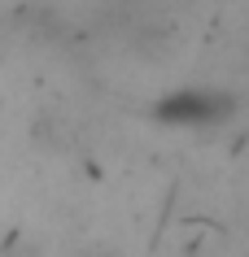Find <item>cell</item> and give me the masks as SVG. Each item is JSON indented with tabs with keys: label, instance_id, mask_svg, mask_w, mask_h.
I'll use <instances>...</instances> for the list:
<instances>
[{
	"label": "cell",
	"instance_id": "6da1fadb",
	"mask_svg": "<svg viewBox=\"0 0 249 257\" xmlns=\"http://www.w3.org/2000/svg\"><path fill=\"white\" fill-rule=\"evenodd\" d=\"M240 113V100L227 87H210V83H188L175 92L157 96L149 105V118L166 131H219Z\"/></svg>",
	"mask_w": 249,
	"mask_h": 257
},
{
	"label": "cell",
	"instance_id": "7a4b0ae2",
	"mask_svg": "<svg viewBox=\"0 0 249 257\" xmlns=\"http://www.w3.org/2000/svg\"><path fill=\"white\" fill-rule=\"evenodd\" d=\"M83 257H110V253H83Z\"/></svg>",
	"mask_w": 249,
	"mask_h": 257
}]
</instances>
